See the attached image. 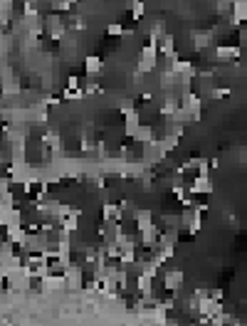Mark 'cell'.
<instances>
[{"mask_svg":"<svg viewBox=\"0 0 247 326\" xmlns=\"http://www.w3.org/2000/svg\"><path fill=\"white\" fill-rule=\"evenodd\" d=\"M220 311H225V309H223V302H220V299H215V297H210V292L200 297V316H203L200 321L210 324V319H213V316H218Z\"/></svg>","mask_w":247,"mask_h":326,"instance_id":"1","label":"cell"},{"mask_svg":"<svg viewBox=\"0 0 247 326\" xmlns=\"http://www.w3.org/2000/svg\"><path fill=\"white\" fill-rule=\"evenodd\" d=\"M181 106H183L186 112H190L193 121H200V116H203V99L195 94V92L181 94Z\"/></svg>","mask_w":247,"mask_h":326,"instance_id":"2","label":"cell"},{"mask_svg":"<svg viewBox=\"0 0 247 326\" xmlns=\"http://www.w3.org/2000/svg\"><path fill=\"white\" fill-rule=\"evenodd\" d=\"M64 277H67V289L69 292H79L84 287V267L79 262H72L69 267L64 269Z\"/></svg>","mask_w":247,"mask_h":326,"instance_id":"3","label":"cell"},{"mask_svg":"<svg viewBox=\"0 0 247 326\" xmlns=\"http://www.w3.org/2000/svg\"><path fill=\"white\" fill-rule=\"evenodd\" d=\"M183 282H186V274H183L181 269H166V272H163V289H166V292L178 294L181 287H183Z\"/></svg>","mask_w":247,"mask_h":326,"instance_id":"4","label":"cell"},{"mask_svg":"<svg viewBox=\"0 0 247 326\" xmlns=\"http://www.w3.org/2000/svg\"><path fill=\"white\" fill-rule=\"evenodd\" d=\"M121 114H124V136L133 138L136 129L141 126V116H138V112L131 109V106H124V109H121Z\"/></svg>","mask_w":247,"mask_h":326,"instance_id":"5","label":"cell"},{"mask_svg":"<svg viewBox=\"0 0 247 326\" xmlns=\"http://www.w3.org/2000/svg\"><path fill=\"white\" fill-rule=\"evenodd\" d=\"M188 193L190 195H210L213 193V183H210V175H193L188 186Z\"/></svg>","mask_w":247,"mask_h":326,"instance_id":"6","label":"cell"},{"mask_svg":"<svg viewBox=\"0 0 247 326\" xmlns=\"http://www.w3.org/2000/svg\"><path fill=\"white\" fill-rule=\"evenodd\" d=\"M240 55H242L240 45H218V47H215V57L220 59V62H230V59H240Z\"/></svg>","mask_w":247,"mask_h":326,"instance_id":"7","label":"cell"},{"mask_svg":"<svg viewBox=\"0 0 247 326\" xmlns=\"http://www.w3.org/2000/svg\"><path fill=\"white\" fill-rule=\"evenodd\" d=\"M133 220H136V232L149 230V228L156 225V223H153V212L151 210H133Z\"/></svg>","mask_w":247,"mask_h":326,"instance_id":"8","label":"cell"},{"mask_svg":"<svg viewBox=\"0 0 247 326\" xmlns=\"http://www.w3.org/2000/svg\"><path fill=\"white\" fill-rule=\"evenodd\" d=\"M232 25H240V22H247V0H232V18H230Z\"/></svg>","mask_w":247,"mask_h":326,"instance_id":"9","label":"cell"},{"mask_svg":"<svg viewBox=\"0 0 247 326\" xmlns=\"http://www.w3.org/2000/svg\"><path fill=\"white\" fill-rule=\"evenodd\" d=\"M153 138H156V134H153V126H149V124H141V126L136 129V134H133V141H136V143H151Z\"/></svg>","mask_w":247,"mask_h":326,"instance_id":"10","label":"cell"},{"mask_svg":"<svg viewBox=\"0 0 247 326\" xmlns=\"http://www.w3.org/2000/svg\"><path fill=\"white\" fill-rule=\"evenodd\" d=\"M101 67H104V62L94 55H89V57H84V72H87V77H94L101 72Z\"/></svg>","mask_w":247,"mask_h":326,"instance_id":"11","label":"cell"},{"mask_svg":"<svg viewBox=\"0 0 247 326\" xmlns=\"http://www.w3.org/2000/svg\"><path fill=\"white\" fill-rule=\"evenodd\" d=\"M158 50H161V55L168 59V57H178L175 55V40H173V35H166V38L158 42Z\"/></svg>","mask_w":247,"mask_h":326,"instance_id":"12","label":"cell"},{"mask_svg":"<svg viewBox=\"0 0 247 326\" xmlns=\"http://www.w3.org/2000/svg\"><path fill=\"white\" fill-rule=\"evenodd\" d=\"M208 45H213V35L210 32H193V47L195 50H205Z\"/></svg>","mask_w":247,"mask_h":326,"instance_id":"13","label":"cell"},{"mask_svg":"<svg viewBox=\"0 0 247 326\" xmlns=\"http://www.w3.org/2000/svg\"><path fill=\"white\" fill-rule=\"evenodd\" d=\"M107 35H109V38H124V35H126V30H124V25H121V22H112V25L107 27Z\"/></svg>","mask_w":247,"mask_h":326,"instance_id":"14","label":"cell"},{"mask_svg":"<svg viewBox=\"0 0 247 326\" xmlns=\"http://www.w3.org/2000/svg\"><path fill=\"white\" fill-rule=\"evenodd\" d=\"M198 175H210V161H205V158H200V163H198Z\"/></svg>","mask_w":247,"mask_h":326,"instance_id":"15","label":"cell"},{"mask_svg":"<svg viewBox=\"0 0 247 326\" xmlns=\"http://www.w3.org/2000/svg\"><path fill=\"white\" fill-rule=\"evenodd\" d=\"M72 20H75V22H72V30H75V27H77V30H84V27H87V22L79 18V15H77V18H72Z\"/></svg>","mask_w":247,"mask_h":326,"instance_id":"16","label":"cell"},{"mask_svg":"<svg viewBox=\"0 0 247 326\" xmlns=\"http://www.w3.org/2000/svg\"><path fill=\"white\" fill-rule=\"evenodd\" d=\"M210 297H215V299H220V302L225 299V297H223V289H210Z\"/></svg>","mask_w":247,"mask_h":326,"instance_id":"17","label":"cell"},{"mask_svg":"<svg viewBox=\"0 0 247 326\" xmlns=\"http://www.w3.org/2000/svg\"><path fill=\"white\" fill-rule=\"evenodd\" d=\"M245 32H247V22H245Z\"/></svg>","mask_w":247,"mask_h":326,"instance_id":"18","label":"cell"},{"mask_svg":"<svg viewBox=\"0 0 247 326\" xmlns=\"http://www.w3.org/2000/svg\"><path fill=\"white\" fill-rule=\"evenodd\" d=\"M245 240H247V237H245Z\"/></svg>","mask_w":247,"mask_h":326,"instance_id":"19","label":"cell"}]
</instances>
